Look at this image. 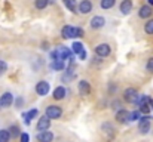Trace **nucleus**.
Listing matches in <instances>:
<instances>
[{
	"mask_svg": "<svg viewBox=\"0 0 153 142\" xmlns=\"http://www.w3.org/2000/svg\"><path fill=\"white\" fill-rule=\"evenodd\" d=\"M49 127H51V118L48 116L39 117V120H37V130L45 132V130H49Z\"/></svg>",
	"mask_w": 153,
	"mask_h": 142,
	"instance_id": "obj_6",
	"label": "nucleus"
},
{
	"mask_svg": "<svg viewBox=\"0 0 153 142\" xmlns=\"http://www.w3.org/2000/svg\"><path fill=\"white\" fill-rule=\"evenodd\" d=\"M141 117H143V116H141V111H140V110L129 113V121H140Z\"/></svg>",
	"mask_w": 153,
	"mask_h": 142,
	"instance_id": "obj_23",
	"label": "nucleus"
},
{
	"mask_svg": "<svg viewBox=\"0 0 153 142\" xmlns=\"http://www.w3.org/2000/svg\"><path fill=\"white\" fill-rule=\"evenodd\" d=\"M86 56H88V53H86V50H83L80 55H79V59H82V61H85L86 59Z\"/></svg>",
	"mask_w": 153,
	"mask_h": 142,
	"instance_id": "obj_32",
	"label": "nucleus"
},
{
	"mask_svg": "<svg viewBox=\"0 0 153 142\" xmlns=\"http://www.w3.org/2000/svg\"><path fill=\"white\" fill-rule=\"evenodd\" d=\"M77 9H79V13L86 15V13H89V12L92 10V1H91V0H82V1L79 3Z\"/></svg>",
	"mask_w": 153,
	"mask_h": 142,
	"instance_id": "obj_10",
	"label": "nucleus"
},
{
	"mask_svg": "<svg viewBox=\"0 0 153 142\" xmlns=\"http://www.w3.org/2000/svg\"><path fill=\"white\" fill-rule=\"evenodd\" d=\"M49 1H55V0H49Z\"/></svg>",
	"mask_w": 153,
	"mask_h": 142,
	"instance_id": "obj_35",
	"label": "nucleus"
},
{
	"mask_svg": "<svg viewBox=\"0 0 153 142\" xmlns=\"http://www.w3.org/2000/svg\"><path fill=\"white\" fill-rule=\"evenodd\" d=\"M49 90H51V86L45 80H42V82H39L36 85V93L39 95V96H46V95L49 93Z\"/></svg>",
	"mask_w": 153,
	"mask_h": 142,
	"instance_id": "obj_5",
	"label": "nucleus"
},
{
	"mask_svg": "<svg viewBox=\"0 0 153 142\" xmlns=\"http://www.w3.org/2000/svg\"><path fill=\"white\" fill-rule=\"evenodd\" d=\"M22 104H24V99H22V98H16V99H15V107H16V108H21Z\"/></svg>",
	"mask_w": 153,
	"mask_h": 142,
	"instance_id": "obj_31",
	"label": "nucleus"
},
{
	"mask_svg": "<svg viewBox=\"0 0 153 142\" xmlns=\"http://www.w3.org/2000/svg\"><path fill=\"white\" fill-rule=\"evenodd\" d=\"M116 121H119V123H122V124H125V123H128L129 121V111H126V110H117V113H116Z\"/></svg>",
	"mask_w": 153,
	"mask_h": 142,
	"instance_id": "obj_12",
	"label": "nucleus"
},
{
	"mask_svg": "<svg viewBox=\"0 0 153 142\" xmlns=\"http://www.w3.org/2000/svg\"><path fill=\"white\" fill-rule=\"evenodd\" d=\"M147 4H150V6H153V0H147Z\"/></svg>",
	"mask_w": 153,
	"mask_h": 142,
	"instance_id": "obj_33",
	"label": "nucleus"
},
{
	"mask_svg": "<svg viewBox=\"0 0 153 142\" xmlns=\"http://www.w3.org/2000/svg\"><path fill=\"white\" fill-rule=\"evenodd\" d=\"M110 52H111V47L110 45H107V43H101V45H98V46L95 47V55L97 56H108L110 55Z\"/></svg>",
	"mask_w": 153,
	"mask_h": 142,
	"instance_id": "obj_7",
	"label": "nucleus"
},
{
	"mask_svg": "<svg viewBox=\"0 0 153 142\" xmlns=\"http://www.w3.org/2000/svg\"><path fill=\"white\" fill-rule=\"evenodd\" d=\"M13 104V95L10 92H4V93L0 96V105L1 108H7Z\"/></svg>",
	"mask_w": 153,
	"mask_h": 142,
	"instance_id": "obj_8",
	"label": "nucleus"
},
{
	"mask_svg": "<svg viewBox=\"0 0 153 142\" xmlns=\"http://www.w3.org/2000/svg\"><path fill=\"white\" fill-rule=\"evenodd\" d=\"M77 89H79V93L82 95V96H86V95L91 93V85L86 80H80L77 83Z\"/></svg>",
	"mask_w": 153,
	"mask_h": 142,
	"instance_id": "obj_11",
	"label": "nucleus"
},
{
	"mask_svg": "<svg viewBox=\"0 0 153 142\" xmlns=\"http://www.w3.org/2000/svg\"><path fill=\"white\" fill-rule=\"evenodd\" d=\"M150 107H152V110H153V99H150Z\"/></svg>",
	"mask_w": 153,
	"mask_h": 142,
	"instance_id": "obj_34",
	"label": "nucleus"
},
{
	"mask_svg": "<svg viewBox=\"0 0 153 142\" xmlns=\"http://www.w3.org/2000/svg\"><path fill=\"white\" fill-rule=\"evenodd\" d=\"M153 13V9L150 4H143L141 7H140V10H138V16L140 18H143V19H146V18H150Z\"/></svg>",
	"mask_w": 153,
	"mask_h": 142,
	"instance_id": "obj_13",
	"label": "nucleus"
},
{
	"mask_svg": "<svg viewBox=\"0 0 153 142\" xmlns=\"http://www.w3.org/2000/svg\"><path fill=\"white\" fill-rule=\"evenodd\" d=\"M138 99H140V95L137 92V89L134 88H128L123 90V101L125 102H129V104H138Z\"/></svg>",
	"mask_w": 153,
	"mask_h": 142,
	"instance_id": "obj_2",
	"label": "nucleus"
},
{
	"mask_svg": "<svg viewBox=\"0 0 153 142\" xmlns=\"http://www.w3.org/2000/svg\"><path fill=\"white\" fill-rule=\"evenodd\" d=\"M89 25H91V28L92 30H100L102 28L104 25H105V19L100 16V15H97V16H94L91 21H89Z\"/></svg>",
	"mask_w": 153,
	"mask_h": 142,
	"instance_id": "obj_9",
	"label": "nucleus"
},
{
	"mask_svg": "<svg viewBox=\"0 0 153 142\" xmlns=\"http://www.w3.org/2000/svg\"><path fill=\"white\" fill-rule=\"evenodd\" d=\"M9 132H10V135H12L13 138H16V136H21V132H19V127H18L16 124H13V126H10V127H9Z\"/></svg>",
	"mask_w": 153,
	"mask_h": 142,
	"instance_id": "obj_26",
	"label": "nucleus"
},
{
	"mask_svg": "<svg viewBox=\"0 0 153 142\" xmlns=\"http://www.w3.org/2000/svg\"><path fill=\"white\" fill-rule=\"evenodd\" d=\"M71 50H73V53H74V55H80V53L85 50V47H83V45H82L80 42H73Z\"/></svg>",
	"mask_w": 153,
	"mask_h": 142,
	"instance_id": "obj_20",
	"label": "nucleus"
},
{
	"mask_svg": "<svg viewBox=\"0 0 153 142\" xmlns=\"http://www.w3.org/2000/svg\"><path fill=\"white\" fill-rule=\"evenodd\" d=\"M52 96H53L55 101H61V99H64V98H65V88H64V86H58V88H55Z\"/></svg>",
	"mask_w": 153,
	"mask_h": 142,
	"instance_id": "obj_17",
	"label": "nucleus"
},
{
	"mask_svg": "<svg viewBox=\"0 0 153 142\" xmlns=\"http://www.w3.org/2000/svg\"><path fill=\"white\" fill-rule=\"evenodd\" d=\"M119 10H120L122 15L131 13V10H132V1H131V0H122V3H120V6H119Z\"/></svg>",
	"mask_w": 153,
	"mask_h": 142,
	"instance_id": "obj_14",
	"label": "nucleus"
},
{
	"mask_svg": "<svg viewBox=\"0 0 153 142\" xmlns=\"http://www.w3.org/2000/svg\"><path fill=\"white\" fill-rule=\"evenodd\" d=\"M62 3L65 4V7L70 10V12H76L77 10V6H76V0H62Z\"/></svg>",
	"mask_w": 153,
	"mask_h": 142,
	"instance_id": "obj_21",
	"label": "nucleus"
},
{
	"mask_svg": "<svg viewBox=\"0 0 153 142\" xmlns=\"http://www.w3.org/2000/svg\"><path fill=\"white\" fill-rule=\"evenodd\" d=\"M150 116L147 114V116H143L141 118H140V121H138V132L141 133V135H147L149 132H150V129H152V124H150Z\"/></svg>",
	"mask_w": 153,
	"mask_h": 142,
	"instance_id": "obj_3",
	"label": "nucleus"
},
{
	"mask_svg": "<svg viewBox=\"0 0 153 142\" xmlns=\"http://www.w3.org/2000/svg\"><path fill=\"white\" fill-rule=\"evenodd\" d=\"M114 3H116V0H101L100 1V6H101L102 9H111L113 6H114Z\"/></svg>",
	"mask_w": 153,
	"mask_h": 142,
	"instance_id": "obj_24",
	"label": "nucleus"
},
{
	"mask_svg": "<svg viewBox=\"0 0 153 142\" xmlns=\"http://www.w3.org/2000/svg\"><path fill=\"white\" fill-rule=\"evenodd\" d=\"M58 53H59V56L64 59V61H67V59H70V58H73V50H70L68 47L65 46H59L58 49Z\"/></svg>",
	"mask_w": 153,
	"mask_h": 142,
	"instance_id": "obj_15",
	"label": "nucleus"
},
{
	"mask_svg": "<svg viewBox=\"0 0 153 142\" xmlns=\"http://www.w3.org/2000/svg\"><path fill=\"white\" fill-rule=\"evenodd\" d=\"M19 142H30V135L27 132H22L19 136Z\"/></svg>",
	"mask_w": 153,
	"mask_h": 142,
	"instance_id": "obj_28",
	"label": "nucleus"
},
{
	"mask_svg": "<svg viewBox=\"0 0 153 142\" xmlns=\"http://www.w3.org/2000/svg\"><path fill=\"white\" fill-rule=\"evenodd\" d=\"M37 141L39 142H52L53 141V133L49 132V130L40 132V133H37Z\"/></svg>",
	"mask_w": 153,
	"mask_h": 142,
	"instance_id": "obj_16",
	"label": "nucleus"
},
{
	"mask_svg": "<svg viewBox=\"0 0 153 142\" xmlns=\"http://www.w3.org/2000/svg\"><path fill=\"white\" fill-rule=\"evenodd\" d=\"M37 114H39V111H37L36 108L30 110L28 113H24V114H22V117H24V121H25V124H30V121H31L34 117H37Z\"/></svg>",
	"mask_w": 153,
	"mask_h": 142,
	"instance_id": "obj_18",
	"label": "nucleus"
},
{
	"mask_svg": "<svg viewBox=\"0 0 153 142\" xmlns=\"http://www.w3.org/2000/svg\"><path fill=\"white\" fill-rule=\"evenodd\" d=\"M0 108H1V105H0Z\"/></svg>",
	"mask_w": 153,
	"mask_h": 142,
	"instance_id": "obj_36",
	"label": "nucleus"
},
{
	"mask_svg": "<svg viewBox=\"0 0 153 142\" xmlns=\"http://www.w3.org/2000/svg\"><path fill=\"white\" fill-rule=\"evenodd\" d=\"M51 68L56 71H65V61H52Z\"/></svg>",
	"mask_w": 153,
	"mask_h": 142,
	"instance_id": "obj_19",
	"label": "nucleus"
},
{
	"mask_svg": "<svg viewBox=\"0 0 153 142\" xmlns=\"http://www.w3.org/2000/svg\"><path fill=\"white\" fill-rule=\"evenodd\" d=\"M45 116H48L51 120H56V118H59L62 116V110L58 105H49V107H46Z\"/></svg>",
	"mask_w": 153,
	"mask_h": 142,
	"instance_id": "obj_4",
	"label": "nucleus"
},
{
	"mask_svg": "<svg viewBox=\"0 0 153 142\" xmlns=\"http://www.w3.org/2000/svg\"><path fill=\"white\" fill-rule=\"evenodd\" d=\"M144 31H146V34H149V36L153 34V19H149V21L144 24Z\"/></svg>",
	"mask_w": 153,
	"mask_h": 142,
	"instance_id": "obj_25",
	"label": "nucleus"
},
{
	"mask_svg": "<svg viewBox=\"0 0 153 142\" xmlns=\"http://www.w3.org/2000/svg\"><path fill=\"white\" fill-rule=\"evenodd\" d=\"M146 70L153 73V58H149V61H147V64H146Z\"/></svg>",
	"mask_w": 153,
	"mask_h": 142,
	"instance_id": "obj_30",
	"label": "nucleus"
},
{
	"mask_svg": "<svg viewBox=\"0 0 153 142\" xmlns=\"http://www.w3.org/2000/svg\"><path fill=\"white\" fill-rule=\"evenodd\" d=\"M12 138L10 132L6 130V129H0V142H9Z\"/></svg>",
	"mask_w": 153,
	"mask_h": 142,
	"instance_id": "obj_22",
	"label": "nucleus"
},
{
	"mask_svg": "<svg viewBox=\"0 0 153 142\" xmlns=\"http://www.w3.org/2000/svg\"><path fill=\"white\" fill-rule=\"evenodd\" d=\"M6 70H7V64L4 61H0V76H3L6 73Z\"/></svg>",
	"mask_w": 153,
	"mask_h": 142,
	"instance_id": "obj_29",
	"label": "nucleus"
},
{
	"mask_svg": "<svg viewBox=\"0 0 153 142\" xmlns=\"http://www.w3.org/2000/svg\"><path fill=\"white\" fill-rule=\"evenodd\" d=\"M48 3H49V0H34V6L37 9H45L48 6Z\"/></svg>",
	"mask_w": 153,
	"mask_h": 142,
	"instance_id": "obj_27",
	"label": "nucleus"
},
{
	"mask_svg": "<svg viewBox=\"0 0 153 142\" xmlns=\"http://www.w3.org/2000/svg\"><path fill=\"white\" fill-rule=\"evenodd\" d=\"M61 36H62L64 39H80V37L85 36V33H83V30L79 28V27L65 25V27H62V30H61Z\"/></svg>",
	"mask_w": 153,
	"mask_h": 142,
	"instance_id": "obj_1",
	"label": "nucleus"
}]
</instances>
